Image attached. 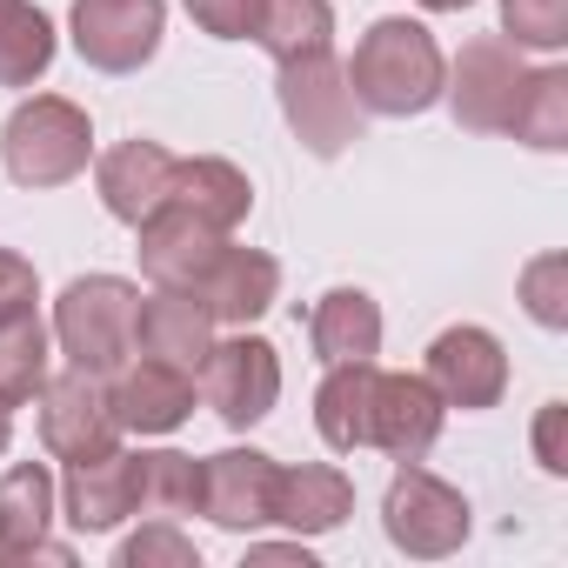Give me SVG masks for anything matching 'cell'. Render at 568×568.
<instances>
[{"label":"cell","mask_w":568,"mask_h":568,"mask_svg":"<svg viewBox=\"0 0 568 568\" xmlns=\"http://www.w3.org/2000/svg\"><path fill=\"white\" fill-rule=\"evenodd\" d=\"M561 422H568V408H561V402H548V408H541V428H535V455H541V468H548V475H561V468H568V455H561Z\"/></svg>","instance_id":"obj_34"},{"label":"cell","mask_w":568,"mask_h":568,"mask_svg":"<svg viewBox=\"0 0 568 568\" xmlns=\"http://www.w3.org/2000/svg\"><path fill=\"white\" fill-rule=\"evenodd\" d=\"M368 382H375V362H342V368H328V382H322V395H315V428H322V442L342 448V455L362 448Z\"/></svg>","instance_id":"obj_26"},{"label":"cell","mask_w":568,"mask_h":568,"mask_svg":"<svg viewBox=\"0 0 568 568\" xmlns=\"http://www.w3.org/2000/svg\"><path fill=\"white\" fill-rule=\"evenodd\" d=\"M501 28L515 48H561L568 41V0H501Z\"/></svg>","instance_id":"obj_29"},{"label":"cell","mask_w":568,"mask_h":568,"mask_svg":"<svg viewBox=\"0 0 568 568\" xmlns=\"http://www.w3.org/2000/svg\"><path fill=\"white\" fill-rule=\"evenodd\" d=\"M94 154V128L74 101L61 94H34L8 114V128H0V161H8V174L21 187H61L88 168Z\"/></svg>","instance_id":"obj_3"},{"label":"cell","mask_w":568,"mask_h":568,"mask_svg":"<svg viewBox=\"0 0 568 568\" xmlns=\"http://www.w3.org/2000/svg\"><path fill=\"white\" fill-rule=\"evenodd\" d=\"M442 435V395L428 375H382L368 382V415H362V448H382L395 462H422Z\"/></svg>","instance_id":"obj_9"},{"label":"cell","mask_w":568,"mask_h":568,"mask_svg":"<svg viewBox=\"0 0 568 568\" xmlns=\"http://www.w3.org/2000/svg\"><path fill=\"white\" fill-rule=\"evenodd\" d=\"M561 274H568V261H561V254H548V261H535V267H528V308H535V322H548V328L561 322V302L548 295Z\"/></svg>","instance_id":"obj_32"},{"label":"cell","mask_w":568,"mask_h":568,"mask_svg":"<svg viewBox=\"0 0 568 568\" xmlns=\"http://www.w3.org/2000/svg\"><path fill=\"white\" fill-rule=\"evenodd\" d=\"M528 74H535V68H521L515 41H468L462 61H455V88H448L455 121L475 128V134H508Z\"/></svg>","instance_id":"obj_8"},{"label":"cell","mask_w":568,"mask_h":568,"mask_svg":"<svg viewBox=\"0 0 568 568\" xmlns=\"http://www.w3.org/2000/svg\"><path fill=\"white\" fill-rule=\"evenodd\" d=\"M168 174H174V154H168L161 141H121V148H108L101 168H94L108 214L128 221V227H141V221L168 201Z\"/></svg>","instance_id":"obj_17"},{"label":"cell","mask_w":568,"mask_h":568,"mask_svg":"<svg viewBox=\"0 0 568 568\" xmlns=\"http://www.w3.org/2000/svg\"><path fill=\"white\" fill-rule=\"evenodd\" d=\"M108 402H114V422H121L128 435H168V428H181V422L194 415V375L174 368V362L141 355V362H128V368L114 375Z\"/></svg>","instance_id":"obj_13"},{"label":"cell","mask_w":568,"mask_h":568,"mask_svg":"<svg viewBox=\"0 0 568 568\" xmlns=\"http://www.w3.org/2000/svg\"><path fill=\"white\" fill-rule=\"evenodd\" d=\"M382 521H388V541L408 555H455L468 541V501L422 462H402V475L388 481Z\"/></svg>","instance_id":"obj_5"},{"label":"cell","mask_w":568,"mask_h":568,"mask_svg":"<svg viewBox=\"0 0 568 568\" xmlns=\"http://www.w3.org/2000/svg\"><path fill=\"white\" fill-rule=\"evenodd\" d=\"M134 515V455L108 448L94 462H68V521L101 535Z\"/></svg>","instance_id":"obj_19"},{"label":"cell","mask_w":568,"mask_h":568,"mask_svg":"<svg viewBox=\"0 0 568 568\" xmlns=\"http://www.w3.org/2000/svg\"><path fill=\"white\" fill-rule=\"evenodd\" d=\"M428 388L442 408H495L508 388V355L488 328H448L428 348Z\"/></svg>","instance_id":"obj_12"},{"label":"cell","mask_w":568,"mask_h":568,"mask_svg":"<svg viewBox=\"0 0 568 568\" xmlns=\"http://www.w3.org/2000/svg\"><path fill=\"white\" fill-rule=\"evenodd\" d=\"M308 342H315V355H322L328 368H342V362H375V348H382V308H375L362 288H335V295L315 302Z\"/></svg>","instance_id":"obj_22"},{"label":"cell","mask_w":568,"mask_h":568,"mask_svg":"<svg viewBox=\"0 0 568 568\" xmlns=\"http://www.w3.org/2000/svg\"><path fill=\"white\" fill-rule=\"evenodd\" d=\"M214 348V315L181 295V288H161L134 308V355H154V362H174V368H201V355Z\"/></svg>","instance_id":"obj_15"},{"label":"cell","mask_w":568,"mask_h":568,"mask_svg":"<svg viewBox=\"0 0 568 568\" xmlns=\"http://www.w3.org/2000/svg\"><path fill=\"white\" fill-rule=\"evenodd\" d=\"M134 308H141V288L121 274L68 281V295L54 308V342H61L68 368H81L94 382H114L134 362Z\"/></svg>","instance_id":"obj_2"},{"label":"cell","mask_w":568,"mask_h":568,"mask_svg":"<svg viewBox=\"0 0 568 568\" xmlns=\"http://www.w3.org/2000/svg\"><path fill=\"white\" fill-rule=\"evenodd\" d=\"M274 94H281V114H288V128L302 134L308 154L335 161L342 148L362 141V101L348 88V68H335L328 48L322 54H302V61H281Z\"/></svg>","instance_id":"obj_4"},{"label":"cell","mask_w":568,"mask_h":568,"mask_svg":"<svg viewBox=\"0 0 568 568\" xmlns=\"http://www.w3.org/2000/svg\"><path fill=\"white\" fill-rule=\"evenodd\" d=\"M48 515H54V475L41 462H21L0 475V555L8 561H68V548L48 541Z\"/></svg>","instance_id":"obj_18"},{"label":"cell","mask_w":568,"mask_h":568,"mask_svg":"<svg viewBox=\"0 0 568 568\" xmlns=\"http://www.w3.org/2000/svg\"><path fill=\"white\" fill-rule=\"evenodd\" d=\"M274 295H281V261L261 254V247H221V261L207 267V281L194 288V302L214 322H234V328L254 322V315H267Z\"/></svg>","instance_id":"obj_16"},{"label":"cell","mask_w":568,"mask_h":568,"mask_svg":"<svg viewBox=\"0 0 568 568\" xmlns=\"http://www.w3.org/2000/svg\"><path fill=\"white\" fill-rule=\"evenodd\" d=\"M34 402H41V442H48L54 462H94V455H108L121 442L108 388L94 375H81V368H68L61 382H48Z\"/></svg>","instance_id":"obj_10"},{"label":"cell","mask_w":568,"mask_h":568,"mask_svg":"<svg viewBox=\"0 0 568 568\" xmlns=\"http://www.w3.org/2000/svg\"><path fill=\"white\" fill-rule=\"evenodd\" d=\"M348 88L368 114H422L442 94V48L422 21H375L348 61Z\"/></svg>","instance_id":"obj_1"},{"label":"cell","mask_w":568,"mask_h":568,"mask_svg":"<svg viewBox=\"0 0 568 568\" xmlns=\"http://www.w3.org/2000/svg\"><path fill=\"white\" fill-rule=\"evenodd\" d=\"M355 515V488L342 468H281L274 475V521H288L295 535L342 528Z\"/></svg>","instance_id":"obj_20"},{"label":"cell","mask_w":568,"mask_h":568,"mask_svg":"<svg viewBox=\"0 0 568 568\" xmlns=\"http://www.w3.org/2000/svg\"><path fill=\"white\" fill-rule=\"evenodd\" d=\"M54 61V21L34 0H0V88H34Z\"/></svg>","instance_id":"obj_23"},{"label":"cell","mask_w":568,"mask_h":568,"mask_svg":"<svg viewBox=\"0 0 568 568\" xmlns=\"http://www.w3.org/2000/svg\"><path fill=\"white\" fill-rule=\"evenodd\" d=\"M161 0H74V48L101 74H134L161 48Z\"/></svg>","instance_id":"obj_7"},{"label":"cell","mask_w":568,"mask_h":568,"mask_svg":"<svg viewBox=\"0 0 568 568\" xmlns=\"http://www.w3.org/2000/svg\"><path fill=\"white\" fill-rule=\"evenodd\" d=\"M168 201H181L187 214H201V221H214V227L227 234V227L247 221L254 187H247V174H241L234 161L201 154V161H174V174H168Z\"/></svg>","instance_id":"obj_21"},{"label":"cell","mask_w":568,"mask_h":568,"mask_svg":"<svg viewBox=\"0 0 568 568\" xmlns=\"http://www.w3.org/2000/svg\"><path fill=\"white\" fill-rule=\"evenodd\" d=\"M201 508V462L194 455H174V448H154V455H134V515H194Z\"/></svg>","instance_id":"obj_24"},{"label":"cell","mask_w":568,"mask_h":568,"mask_svg":"<svg viewBox=\"0 0 568 568\" xmlns=\"http://www.w3.org/2000/svg\"><path fill=\"white\" fill-rule=\"evenodd\" d=\"M201 395H207V408L227 422V428H247V422H261L267 408H274V395H281V362H274V348L261 342V335H234V342H214L207 355H201Z\"/></svg>","instance_id":"obj_6"},{"label":"cell","mask_w":568,"mask_h":568,"mask_svg":"<svg viewBox=\"0 0 568 568\" xmlns=\"http://www.w3.org/2000/svg\"><path fill=\"white\" fill-rule=\"evenodd\" d=\"M274 462L261 448H227L201 462V515H214L221 528H261L274 521Z\"/></svg>","instance_id":"obj_14"},{"label":"cell","mask_w":568,"mask_h":568,"mask_svg":"<svg viewBox=\"0 0 568 568\" xmlns=\"http://www.w3.org/2000/svg\"><path fill=\"white\" fill-rule=\"evenodd\" d=\"M148 561L194 568L201 555H194V541H187V535H174V521H161V528H141L134 541H121V568H148Z\"/></svg>","instance_id":"obj_31"},{"label":"cell","mask_w":568,"mask_h":568,"mask_svg":"<svg viewBox=\"0 0 568 568\" xmlns=\"http://www.w3.org/2000/svg\"><path fill=\"white\" fill-rule=\"evenodd\" d=\"M422 8H435V14H455V8H475V0H422Z\"/></svg>","instance_id":"obj_36"},{"label":"cell","mask_w":568,"mask_h":568,"mask_svg":"<svg viewBox=\"0 0 568 568\" xmlns=\"http://www.w3.org/2000/svg\"><path fill=\"white\" fill-rule=\"evenodd\" d=\"M48 388V328L34 308L0 315V395L8 402H34Z\"/></svg>","instance_id":"obj_27"},{"label":"cell","mask_w":568,"mask_h":568,"mask_svg":"<svg viewBox=\"0 0 568 568\" xmlns=\"http://www.w3.org/2000/svg\"><path fill=\"white\" fill-rule=\"evenodd\" d=\"M221 247H227V234H221L214 221L187 214L181 201H161V207L141 221V274L154 281V288L194 295L201 281H207V267L221 261Z\"/></svg>","instance_id":"obj_11"},{"label":"cell","mask_w":568,"mask_h":568,"mask_svg":"<svg viewBox=\"0 0 568 568\" xmlns=\"http://www.w3.org/2000/svg\"><path fill=\"white\" fill-rule=\"evenodd\" d=\"M14 308H34V267L0 247V315H14Z\"/></svg>","instance_id":"obj_33"},{"label":"cell","mask_w":568,"mask_h":568,"mask_svg":"<svg viewBox=\"0 0 568 568\" xmlns=\"http://www.w3.org/2000/svg\"><path fill=\"white\" fill-rule=\"evenodd\" d=\"M187 14L214 41H247L261 28V0H187Z\"/></svg>","instance_id":"obj_30"},{"label":"cell","mask_w":568,"mask_h":568,"mask_svg":"<svg viewBox=\"0 0 568 568\" xmlns=\"http://www.w3.org/2000/svg\"><path fill=\"white\" fill-rule=\"evenodd\" d=\"M8 435H14V402L0 395V448H8Z\"/></svg>","instance_id":"obj_35"},{"label":"cell","mask_w":568,"mask_h":568,"mask_svg":"<svg viewBox=\"0 0 568 568\" xmlns=\"http://www.w3.org/2000/svg\"><path fill=\"white\" fill-rule=\"evenodd\" d=\"M508 134L528 141V148H561V141H568V74H561V68H535V74H528Z\"/></svg>","instance_id":"obj_28"},{"label":"cell","mask_w":568,"mask_h":568,"mask_svg":"<svg viewBox=\"0 0 568 568\" xmlns=\"http://www.w3.org/2000/svg\"><path fill=\"white\" fill-rule=\"evenodd\" d=\"M328 34H335V8H328V0H261L254 41L274 54V68L302 61V54H322Z\"/></svg>","instance_id":"obj_25"}]
</instances>
